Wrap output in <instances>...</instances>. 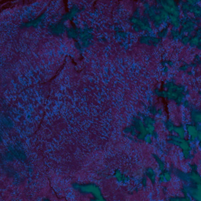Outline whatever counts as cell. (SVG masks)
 <instances>
[{
	"mask_svg": "<svg viewBox=\"0 0 201 201\" xmlns=\"http://www.w3.org/2000/svg\"><path fill=\"white\" fill-rule=\"evenodd\" d=\"M144 174L147 177L148 179H149L151 181L152 185H155L156 181H157V174L156 172V170L152 168H148L145 170Z\"/></svg>",
	"mask_w": 201,
	"mask_h": 201,
	"instance_id": "obj_13",
	"label": "cell"
},
{
	"mask_svg": "<svg viewBox=\"0 0 201 201\" xmlns=\"http://www.w3.org/2000/svg\"><path fill=\"white\" fill-rule=\"evenodd\" d=\"M167 191H168V189H167V187H163V192L166 193Z\"/></svg>",
	"mask_w": 201,
	"mask_h": 201,
	"instance_id": "obj_50",
	"label": "cell"
},
{
	"mask_svg": "<svg viewBox=\"0 0 201 201\" xmlns=\"http://www.w3.org/2000/svg\"><path fill=\"white\" fill-rule=\"evenodd\" d=\"M156 3L158 6L163 8L170 16L178 17H180L181 15L180 6H178V3L174 0H157Z\"/></svg>",
	"mask_w": 201,
	"mask_h": 201,
	"instance_id": "obj_2",
	"label": "cell"
},
{
	"mask_svg": "<svg viewBox=\"0 0 201 201\" xmlns=\"http://www.w3.org/2000/svg\"><path fill=\"white\" fill-rule=\"evenodd\" d=\"M123 132H124V134H130V126L125 127V128L124 129V131H123Z\"/></svg>",
	"mask_w": 201,
	"mask_h": 201,
	"instance_id": "obj_47",
	"label": "cell"
},
{
	"mask_svg": "<svg viewBox=\"0 0 201 201\" xmlns=\"http://www.w3.org/2000/svg\"><path fill=\"white\" fill-rule=\"evenodd\" d=\"M152 157L154 158V160H156V162L157 163L158 170H159L160 172H162V171H163V170H165V168H166L165 162H164V161H163V160L157 154L152 153Z\"/></svg>",
	"mask_w": 201,
	"mask_h": 201,
	"instance_id": "obj_18",
	"label": "cell"
},
{
	"mask_svg": "<svg viewBox=\"0 0 201 201\" xmlns=\"http://www.w3.org/2000/svg\"><path fill=\"white\" fill-rule=\"evenodd\" d=\"M143 141H144V142L148 144H152V136H151V134H145V136H144V138Z\"/></svg>",
	"mask_w": 201,
	"mask_h": 201,
	"instance_id": "obj_31",
	"label": "cell"
},
{
	"mask_svg": "<svg viewBox=\"0 0 201 201\" xmlns=\"http://www.w3.org/2000/svg\"><path fill=\"white\" fill-rule=\"evenodd\" d=\"M77 191H79L81 194H86V195L90 194V195H92L95 200H105V199L104 198L102 193H101V189L95 183H80Z\"/></svg>",
	"mask_w": 201,
	"mask_h": 201,
	"instance_id": "obj_1",
	"label": "cell"
},
{
	"mask_svg": "<svg viewBox=\"0 0 201 201\" xmlns=\"http://www.w3.org/2000/svg\"><path fill=\"white\" fill-rule=\"evenodd\" d=\"M141 182H140V184L142 185V187L144 188H146V187H147V185H148V178L146 176H144V177H142V178H141Z\"/></svg>",
	"mask_w": 201,
	"mask_h": 201,
	"instance_id": "obj_33",
	"label": "cell"
},
{
	"mask_svg": "<svg viewBox=\"0 0 201 201\" xmlns=\"http://www.w3.org/2000/svg\"><path fill=\"white\" fill-rule=\"evenodd\" d=\"M181 106H182L184 108H190L193 105H192V104L190 103V101H189V100H187V99H185Z\"/></svg>",
	"mask_w": 201,
	"mask_h": 201,
	"instance_id": "obj_34",
	"label": "cell"
},
{
	"mask_svg": "<svg viewBox=\"0 0 201 201\" xmlns=\"http://www.w3.org/2000/svg\"><path fill=\"white\" fill-rule=\"evenodd\" d=\"M186 2L188 3V5H190V6L200 5V3H201L200 0H187V1H186Z\"/></svg>",
	"mask_w": 201,
	"mask_h": 201,
	"instance_id": "obj_35",
	"label": "cell"
},
{
	"mask_svg": "<svg viewBox=\"0 0 201 201\" xmlns=\"http://www.w3.org/2000/svg\"><path fill=\"white\" fill-rule=\"evenodd\" d=\"M132 29H133V30H134L136 33H139L140 31H141L139 27L137 25H136V24H132Z\"/></svg>",
	"mask_w": 201,
	"mask_h": 201,
	"instance_id": "obj_44",
	"label": "cell"
},
{
	"mask_svg": "<svg viewBox=\"0 0 201 201\" xmlns=\"http://www.w3.org/2000/svg\"><path fill=\"white\" fill-rule=\"evenodd\" d=\"M169 33H170V38H171V39H172L174 42L179 41V40L181 39V38H182L183 36H186V35H184V34L181 33L180 31H178V30H175V29H170Z\"/></svg>",
	"mask_w": 201,
	"mask_h": 201,
	"instance_id": "obj_19",
	"label": "cell"
},
{
	"mask_svg": "<svg viewBox=\"0 0 201 201\" xmlns=\"http://www.w3.org/2000/svg\"><path fill=\"white\" fill-rule=\"evenodd\" d=\"M133 16L135 17H138V18H140L141 17H142V15H141V10H140L139 7L136 8V10H134V13H133Z\"/></svg>",
	"mask_w": 201,
	"mask_h": 201,
	"instance_id": "obj_40",
	"label": "cell"
},
{
	"mask_svg": "<svg viewBox=\"0 0 201 201\" xmlns=\"http://www.w3.org/2000/svg\"><path fill=\"white\" fill-rule=\"evenodd\" d=\"M169 31H170L169 28H167V29H163V28H162V29H161V30H159V31H157V33L156 34V36H157L158 38H160V39H165V38L168 37V35H169Z\"/></svg>",
	"mask_w": 201,
	"mask_h": 201,
	"instance_id": "obj_23",
	"label": "cell"
},
{
	"mask_svg": "<svg viewBox=\"0 0 201 201\" xmlns=\"http://www.w3.org/2000/svg\"><path fill=\"white\" fill-rule=\"evenodd\" d=\"M147 112L152 116H156L157 114V108L156 106L150 105L149 107H147Z\"/></svg>",
	"mask_w": 201,
	"mask_h": 201,
	"instance_id": "obj_29",
	"label": "cell"
},
{
	"mask_svg": "<svg viewBox=\"0 0 201 201\" xmlns=\"http://www.w3.org/2000/svg\"><path fill=\"white\" fill-rule=\"evenodd\" d=\"M179 94L180 93H178V92H176V91H168V96H167V98H166V99L168 100H173V101H174Z\"/></svg>",
	"mask_w": 201,
	"mask_h": 201,
	"instance_id": "obj_28",
	"label": "cell"
},
{
	"mask_svg": "<svg viewBox=\"0 0 201 201\" xmlns=\"http://www.w3.org/2000/svg\"><path fill=\"white\" fill-rule=\"evenodd\" d=\"M113 175L114 178H116V181L118 183H122L124 184V185H126V184H128L131 181V178H130L129 176L125 175L124 174H123L121 172V170H118V169L115 170Z\"/></svg>",
	"mask_w": 201,
	"mask_h": 201,
	"instance_id": "obj_12",
	"label": "cell"
},
{
	"mask_svg": "<svg viewBox=\"0 0 201 201\" xmlns=\"http://www.w3.org/2000/svg\"><path fill=\"white\" fill-rule=\"evenodd\" d=\"M137 131L135 128L134 127V126L131 124L130 126V134H131V136L135 137L137 135Z\"/></svg>",
	"mask_w": 201,
	"mask_h": 201,
	"instance_id": "obj_38",
	"label": "cell"
},
{
	"mask_svg": "<svg viewBox=\"0 0 201 201\" xmlns=\"http://www.w3.org/2000/svg\"><path fill=\"white\" fill-rule=\"evenodd\" d=\"M188 66H189V68H192L193 69H194V68H197L198 65H197V63L195 61V62H192V63H189V64H188Z\"/></svg>",
	"mask_w": 201,
	"mask_h": 201,
	"instance_id": "obj_45",
	"label": "cell"
},
{
	"mask_svg": "<svg viewBox=\"0 0 201 201\" xmlns=\"http://www.w3.org/2000/svg\"><path fill=\"white\" fill-rule=\"evenodd\" d=\"M150 36V41H151V43H152V46L153 45L154 47H157L158 45L162 42V39L158 38L156 33H152L149 34Z\"/></svg>",
	"mask_w": 201,
	"mask_h": 201,
	"instance_id": "obj_25",
	"label": "cell"
},
{
	"mask_svg": "<svg viewBox=\"0 0 201 201\" xmlns=\"http://www.w3.org/2000/svg\"><path fill=\"white\" fill-rule=\"evenodd\" d=\"M195 36H197V37H199V38H200L201 36V29L200 26H198V28L197 29H196V30H195Z\"/></svg>",
	"mask_w": 201,
	"mask_h": 201,
	"instance_id": "obj_43",
	"label": "cell"
},
{
	"mask_svg": "<svg viewBox=\"0 0 201 201\" xmlns=\"http://www.w3.org/2000/svg\"><path fill=\"white\" fill-rule=\"evenodd\" d=\"M67 27L65 23L57 22V23H51L48 25V31L50 33L56 36H60L66 32Z\"/></svg>",
	"mask_w": 201,
	"mask_h": 201,
	"instance_id": "obj_4",
	"label": "cell"
},
{
	"mask_svg": "<svg viewBox=\"0 0 201 201\" xmlns=\"http://www.w3.org/2000/svg\"><path fill=\"white\" fill-rule=\"evenodd\" d=\"M189 115L192 124H200L201 123V112L200 110L196 107H191L189 108Z\"/></svg>",
	"mask_w": 201,
	"mask_h": 201,
	"instance_id": "obj_11",
	"label": "cell"
},
{
	"mask_svg": "<svg viewBox=\"0 0 201 201\" xmlns=\"http://www.w3.org/2000/svg\"><path fill=\"white\" fill-rule=\"evenodd\" d=\"M188 68H189L188 64H187V63H185V64H183V65H181V66H180V67H179L178 70H179L180 72H186V71H188Z\"/></svg>",
	"mask_w": 201,
	"mask_h": 201,
	"instance_id": "obj_37",
	"label": "cell"
},
{
	"mask_svg": "<svg viewBox=\"0 0 201 201\" xmlns=\"http://www.w3.org/2000/svg\"><path fill=\"white\" fill-rule=\"evenodd\" d=\"M139 43L142 45H147V46H152L151 41H150V36L148 33L142 35L139 39Z\"/></svg>",
	"mask_w": 201,
	"mask_h": 201,
	"instance_id": "obj_22",
	"label": "cell"
},
{
	"mask_svg": "<svg viewBox=\"0 0 201 201\" xmlns=\"http://www.w3.org/2000/svg\"><path fill=\"white\" fill-rule=\"evenodd\" d=\"M145 134H143V133H137V135L135 137H136V139H137L138 141H143L144 138V136H145Z\"/></svg>",
	"mask_w": 201,
	"mask_h": 201,
	"instance_id": "obj_41",
	"label": "cell"
},
{
	"mask_svg": "<svg viewBox=\"0 0 201 201\" xmlns=\"http://www.w3.org/2000/svg\"><path fill=\"white\" fill-rule=\"evenodd\" d=\"M172 170L170 168H165V170L160 172L158 175V182L160 184L168 183L172 180Z\"/></svg>",
	"mask_w": 201,
	"mask_h": 201,
	"instance_id": "obj_7",
	"label": "cell"
},
{
	"mask_svg": "<svg viewBox=\"0 0 201 201\" xmlns=\"http://www.w3.org/2000/svg\"><path fill=\"white\" fill-rule=\"evenodd\" d=\"M154 94L159 98L166 99L167 96H168V91L165 90H160L159 88H156L154 90Z\"/></svg>",
	"mask_w": 201,
	"mask_h": 201,
	"instance_id": "obj_26",
	"label": "cell"
},
{
	"mask_svg": "<svg viewBox=\"0 0 201 201\" xmlns=\"http://www.w3.org/2000/svg\"><path fill=\"white\" fill-rule=\"evenodd\" d=\"M181 191L184 196H189L193 200L196 201L201 200L200 184L184 183Z\"/></svg>",
	"mask_w": 201,
	"mask_h": 201,
	"instance_id": "obj_3",
	"label": "cell"
},
{
	"mask_svg": "<svg viewBox=\"0 0 201 201\" xmlns=\"http://www.w3.org/2000/svg\"><path fill=\"white\" fill-rule=\"evenodd\" d=\"M188 167H189V168H190L191 170H196V171H198L199 167L196 163H188Z\"/></svg>",
	"mask_w": 201,
	"mask_h": 201,
	"instance_id": "obj_39",
	"label": "cell"
},
{
	"mask_svg": "<svg viewBox=\"0 0 201 201\" xmlns=\"http://www.w3.org/2000/svg\"><path fill=\"white\" fill-rule=\"evenodd\" d=\"M200 43V38H199L197 36H191L190 39H189V43L188 45L191 48H196V46Z\"/></svg>",
	"mask_w": 201,
	"mask_h": 201,
	"instance_id": "obj_24",
	"label": "cell"
},
{
	"mask_svg": "<svg viewBox=\"0 0 201 201\" xmlns=\"http://www.w3.org/2000/svg\"><path fill=\"white\" fill-rule=\"evenodd\" d=\"M169 71H170V68H169L168 66H163V73H168Z\"/></svg>",
	"mask_w": 201,
	"mask_h": 201,
	"instance_id": "obj_48",
	"label": "cell"
},
{
	"mask_svg": "<svg viewBox=\"0 0 201 201\" xmlns=\"http://www.w3.org/2000/svg\"><path fill=\"white\" fill-rule=\"evenodd\" d=\"M81 10H80V6L78 5H73L71 7L68 12L65 13L63 14L61 19V22L62 23H65L68 21H72L74 20L75 17H76V16L78 15V13H80Z\"/></svg>",
	"mask_w": 201,
	"mask_h": 201,
	"instance_id": "obj_5",
	"label": "cell"
},
{
	"mask_svg": "<svg viewBox=\"0 0 201 201\" xmlns=\"http://www.w3.org/2000/svg\"><path fill=\"white\" fill-rule=\"evenodd\" d=\"M169 200H176V201H187L185 196L181 197V196H174V197H170L168 198Z\"/></svg>",
	"mask_w": 201,
	"mask_h": 201,
	"instance_id": "obj_36",
	"label": "cell"
},
{
	"mask_svg": "<svg viewBox=\"0 0 201 201\" xmlns=\"http://www.w3.org/2000/svg\"><path fill=\"white\" fill-rule=\"evenodd\" d=\"M132 125L134 126V127L137 132L143 133V134H147L143 120L138 116H134L132 118Z\"/></svg>",
	"mask_w": 201,
	"mask_h": 201,
	"instance_id": "obj_10",
	"label": "cell"
},
{
	"mask_svg": "<svg viewBox=\"0 0 201 201\" xmlns=\"http://www.w3.org/2000/svg\"><path fill=\"white\" fill-rule=\"evenodd\" d=\"M174 133L178 135V137H180L181 138H186L187 136V133H186V128L184 125H180V126H174Z\"/></svg>",
	"mask_w": 201,
	"mask_h": 201,
	"instance_id": "obj_16",
	"label": "cell"
},
{
	"mask_svg": "<svg viewBox=\"0 0 201 201\" xmlns=\"http://www.w3.org/2000/svg\"><path fill=\"white\" fill-rule=\"evenodd\" d=\"M93 29L90 28H84V29H80V35H79V39L80 42L91 41L94 39Z\"/></svg>",
	"mask_w": 201,
	"mask_h": 201,
	"instance_id": "obj_8",
	"label": "cell"
},
{
	"mask_svg": "<svg viewBox=\"0 0 201 201\" xmlns=\"http://www.w3.org/2000/svg\"><path fill=\"white\" fill-rule=\"evenodd\" d=\"M144 126H145V130H146L147 134H151L152 132L156 131V126L153 124H148V125H144Z\"/></svg>",
	"mask_w": 201,
	"mask_h": 201,
	"instance_id": "obj_30",
	"label": "cell"
},
{
	"mask_svg": "<svg viewBox=\"0 0 201 201\" xmlns=\"http://www.w3.org/2000/svg\"><path fill=\"white\" fill-rule=\"evenodd\" d=\"M186 98V96L185 94H179L178 97H177V98L175 99V100H174L176 105L178 106V107H180V106L181 105L182 102H183V100H185Z\"/></svg>",
	"mask_w": 201,
	"mask_h": 201,
	"instance_id": "obj_27",
	"label": "cell"
},
{
	"mask_svg": "<svg viewBox=\"0 0 201 201\" xmlns=\"http://www.w3.org/2000/svg\"><path fill=\"white\" fill-rule=\"evenodd\" d=\"M142 6H143L144 9H149L151 6V4L149 2H144V3H142Z\"/></svg>",
	"mask_w": 201,
	"mask_h": 201,
	"instance_id": "obj_46",
	"label": "cell"
},
{
	"mask_svg": "<svg viewBox=\"0 0 201 201\" xmlns=\"http://www.w3.org/2000/svg\"><path fill=\"white\" fill-rule=\"evenodd\" d=\"M190 37L191 36H183V37L181 38V39L180 40L181 43V44H183L184 46H187V45L188 44V43H189V39H190Z\"/></svg>",
	"mask_w": 201,
	"mask_h": 201,
	"instance_id": "obj_32",
	"label": "cell"
},
{
	"mask_svg": "<svg viewBox=\"0 0 201 201\" xmlns=\"http://www.w3.org/2000/svg\"><path fill=\"white\" fill-rule=\"evenodd\" d=\"M151 136H152V139L156 140V141H158V140H159V138H160V135H159V133H158L157 131H155L154 132H152V134H151Z\"/></svg>",
	"mask_w": 201,
	"mask_h": 201,
	"instance_id": "obj_42",
	"label": "cell"
},
{
	"mask_svg": "<svg viewBox=\"0 0 201 201\" xmlns=\"http://www.w3.org/2000/svg\"><path fill=\"white\" fill-rule=\"evenodd\" d=\"M163 126L165 127L167 131H168L170 134H174V123L173 122L171 119H165V121L163 122Z\"/></svg>",
	"mask_w": 201,
	"mask_h": 201,
	"instance_id": "obj_20",
	"label": "cell"
},
{
	"mask_svg": "<svg viewBox=\"0 0 201 201\" xmlns=\"http://www.w3.org/2000/svg\"><path fill=\"white\" fill-rule=\"evenodd\" d=\"M47 16V13H43V14H41L39 17H37L36 19H34V20L28 21L26 23L22 24L21 28H26V29H28V28H34V29H37V28H39V25H41L45 21Z\"/></svg>",
	"mask_w": 201,
	"mask_h": 201,
	"instance_id": "obj_6",
	"label": "cell"
},
{
	"mask_svg": "<svg viewBox=\"0 0 201 201\" xmlns=\"http://www.w3.org/2000/svg\"><path fill=\"white\" fill-rule=\"evenodd\" d=\"M138 117H140L143 120V123H144V125H148V124H153V125H155V124H156V119L154 117L148 116V115H144V114L139 112L138 113Z\"/></svg>",
	"mask_w": 201,
	"mask_h": 201,
	"instance_id": "obj_17",
	"label": "cell"
},
{
	"mask_svg": "<svg viewBox=\"0 0 201 201\" xmlns=\"http://www.w3.org/2000/svg\"><path fill=\"white\" fill-rule=\"evenodd\" d=\"M168 24H170L172 26L173 29L178 30L181 28V18L178 17L170 16L168 19Z\"/></svg>",
	"mask_w": 201,
	"mask_h": 201,
	"instance_id": "obj_15",
	"label": "cell"
},
{
	"mask_svg": "<svg viewBox=\"0 0 201 201\" xmlns=\"http://www.w3.org/2000/svg\"><path fill=\"white\" fill-rule=\"evenodd\" d=\"M196 48H197V49H198L199 50H201V43H199L198 45L196 46Z\"/></svg>",
	"mask_w": 201,
	"mask_h": 201,
	"instance_id": "obj_49",
	"label": "cell"
},
{
	"mask_svg": "<svg viewBox=\"0 0 201 201\" xmlns=\"http://www.w3.org/2000/svg\"><path fill=\"white\" fill-rule=\"evenodd\" d=\"M172 172L176 176V178H178L179 180L183 181L184 183H191L190 171L185 172V171L179 170L178 168H174V170H172Z\"/></svg>",
	"mask_w": 201,
	"mask_h": 201,
	"instance_id": "obj_9",
	"label": "cell"
},
{
	"mask_svg": "<svg viewBox=\"0 0 201 201\" xmlns=\"http://www.w3.org/2000/svg\"><path fill=\"white\" fill-rule=\"evenodd\" d=\"M66 34L67 36L70 39H79V35H80V29L74 27H69L66 29Z\"/></svg>",
	"mask_w": 201,
	"mask_h": 201,
	"instance_id": "obj_14",
	"label": "cell"
},
{
	"mask_svg": "<svg viewBox=\"0 0 201 201\" xmlns=\"http://www.w3.org/2000/svg\"><path fill=\"white\" fill-rule=\"evenodd\" d=\"M181 156H182L185 160H193L194 158H195V155L193 154L191 148L188 149L181 150Z\"/></svg>",
	"mask_w": 201,
	"mask_h": 201,
	"instance_id": "obj_21",
	"label": "cell"
}]
</instances>
